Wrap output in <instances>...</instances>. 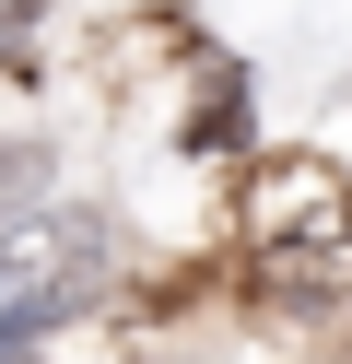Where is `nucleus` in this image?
<instances>
[{"instance_id":"2","label":"nucleus","mask_w":352,"mask_h":364,"mask_svg":"<svg viewBox=\"0 0 352 364\" xmlns=\"http://www.w3.org/2000/svg\"><path fill=\"white\" fill-rule=\"evenodd\" d=\"M106 294V212L59 200V212H23L0 235V341L12 329H47V317L94 306Z\"/></svg>"},{"instance_id":"1","label":"nucleus","mask_w":352,"mask_h":364,"mask_svg":"<svg viewBox=\"0 0 352 364\" xmlns=\"http://www.w3.org/2000/svg\"><path fill=\"white\" fill-rule=\"evenodd\" d=\"M247 270L294 306L352 294V176L317 153H282L247 176Z\"/></svg>"},{"instance_id":"3","label":"nucleus","mask_w":352,"mask_h":364,"mask_svg":"<svg viewBox=\"0 0 352 364\" xmlns=\"http://www.w3.org/2000/svg\"><path fill=\"white\" fill-rule=\"evenodd\" d=\"M0 364H23V353H0Z\"/></svg>"}]
</instances>
